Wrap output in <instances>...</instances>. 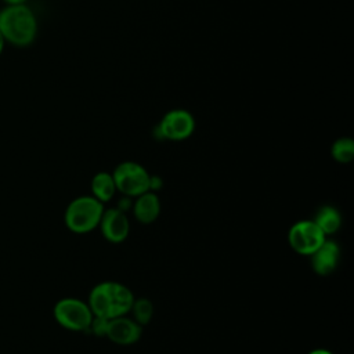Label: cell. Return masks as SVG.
Instances as JSON below:
<instances>
[{"mask_svg":"<svg viewBox=\"0 0 354 354\" xmlns=\"http://www.w3.org/2000/svg\"><path fill=\"white\" fill-rule=\"evenodd\" d=\"M313 221L319 227V230L325 235H330V234H335L340 228L342 216L336 207L326 205L317 210Z\"/></svg>","mask_w":354,"mask_h":354,"instance_id":"12","label":"cell"},{"mask_svg":"<svg viewBox=\"0 0 354 354\" xmlns=\"http://www.w3.org/2000/svg\"><path fill=\"white\" fill-rule=\"evenodd\" d=\"M91 192L93 196L102 203L111 201L116 192V185L112 174L106 171L97 173L91 180Z\"/></svg>","mask_w":354,"mask_h":354,"instance_id":"13","label":"cell"},{"mask_svg":"<svg viewBox=\"0 0 354 354\" xmlns=\"http://www.w3.org/2000/svg\"><path fill=\"white\" fill-rule=\"evenodd\" d=\"M7 3H10V6H12V4H22L25 0H6Z\"/></svg>","mask_w":354,"mask_h":354,"instance_id":"18","label":"cell"},{"mask_svg":"<svg viewBox=\"0 0 354 354\" xmlns=\"http://www.w3.org/2000/svg\"><path fill=\"white\" fill-rule=\"evenodd\" d=\"M104 205L94 196H79L65 210V224L76 234H86L98 227Z\"/></svg>","mask_w":354,"mask_h":354,"instance_id":"3","label":"cell"},{"mask_svg":"<svg viewBox=\"0 0 354 354\" xmlns=\"http://www.w3.org/2000/svg\"><path fill=\"white\" fill-rule=\"evenodd\" d=\"M98 225L104 238L112 243L123 242L127 238L130 230L129 218L119 207L104 210Z\"/></svg>","mask_w":354,"mask_h":354,"instance_id":"8","label":"cell"},{"mask_svg":"<svg viewBox=\"0 0 354 354\" xmlns=\"http://www.w3.org/2000/svg\"><path fill=\"white\" fill-rule=\"evenodd\" d=\"M195 127L194 118L189 112L183 111V109H176L170 111L163 116L158 126V133L160 137L173 140V141H180L184 138H188Z\"/></svg>","mask_w":354,"mask_h":354,"instance_id":"7","label":"cell"},{"mask_svg":"<svg viewBox=\"0 0 354 354\" xmlns=\"http://www.w3.org/2000/svg\"><path fill=\"white\" fill-rule=\"evenodd\" d=\"M108 321H109V319H106V318L94 315L87 330H91V332H93L94 335H97V336H105L106 326H108Z\"/></svg>","mask_w":354,"mask_h":354,"instance_id":"16","label":"cell"},{"mask_svg":"<svg viewBox=\"0 0 354 354\" xmlns=\"http://www.w3.org/2000/svg\"><path fill=\"white\" fill-rule=\"evenodd\" d=\"M142 332V326L137 324L133 318L124 315L112 318L108 321L105 336L116 344H133L136 343Z\"/></svg>","mask_w":354,"mask_h":354,"instance_id":"9","label":"cell"},{"mask_svg":"<svg viewBox=\"0 0 354 354\" xmlns=\"http://www.w3.org/2000/svg\"><path fill=\"white\" fill-rule=\"evenodd\" d=\"M0 32L12 44L26 46L36 35V19L24 4H12L0 11Z\"/></svg>","mask_w":354,"mask_h":354,"instance_id":"2","label":"cell"},{"mask_svg":"<svg viewBox=\"0 0 354 354\" xmlns=\"http://www.w3.org/2000/svg\"><path fill=\"white\" fill-rule=\"evenodd\" d=\"M332 156L339 163H348L354 158V142L348 137L339 138L332 145Z\"/></svg>","mask_w":354,"mask_h":354,"instance_id":"14","label":"cell"},{"mask_svg":"<svg viewBox=\"0 0 354 354\" xmlns=\"http://www.w3.org/2000/svg\"><path fill=\"white\" fill-rule=\"evenodd\" d=\"M130 311L133 313V319H134L137 324H140L141 326H144V325H147V324L151 321V318H152L153 306H152L151 300H148V299H144V297L137 299V300L134 299Z\"/></svg>","mask_w":354,"mask_h":354,"instance_id":"15","label":"cell"},{"mask_svg":"<svg viewBox=\"0 0 354 354\" xmlns=\"http://www.w3.org/2000/svg\"><path fill=\"white\" fill-rule=\"evenodd\" d=\"M311 256V267L318 275H329L332 274L340 259V249L333 241L325 239L324 243L310 254Z\"/></svg>","mask_w":354,"mask_h":354,"instance_id":"10","label":"cell"},{"mask_svg":"<svg viewBox=\"0 0 354 354\" xmlns=\"http://www.w3.org/2000/svg\"><path fill=\"white\" fill-rule=\"evenodd\" d=\"M326 239V235L319 230V227L313 220H301L295 223L289 232L288 241L290 248L303 256H310L314 253Z\"/></svg>","mask_w":354,"mask_h":354,"instance_id":"6","label":"cell"},{"mask_svg":"<svg viewBox=\"0 0 354 354\" xmlns=\"http://www.w3.org/2000/svg\"><path fill=\"white\" fill-rule=\"evenodd\" d=\"M93 317L94 315L88 304L79 299L65 297L57 301V304L54 306V318L62 328L69 330H87Z\"/></svg>","mask_w":354,"mask_h":354,"instance_id":"5","label":"cell"},{"mask_svg":"<svg viewBox=\"0 0 354 354\" xmlns=\"http://www.w3.org/2000/svg\"><path fill=\"white\" fill-rule=\"evenodd\" d=\"M308 354H333V353H330L329 350H325V348H315V350L310 351Z\"/></svg>","mask_w":354,"mask_h":354,"instance_id":"17","label":"cell"},{"mask_svg":"<svg viewBox=\"0 0 354 354\" xmlns=\"http://www.w3.org/2000/svg\"><path fill=\"white\" fill-rule=\"evenodd\" d=\"M134 296L131 290L119 282H101L88 295V307L93 315L112 319L130 313Z\"/></svg>","mask_w":354,"mask_h":354,"instance_id":"1","label":"cell"},{"mask_svg":"<svg viewBox=\"0 0 354 354\" xmlns=\"http://www.w3.org/2000/svg\"><path fill=\"white\" fill-rule=\"evenodd\" d=\"M136 198L137 199L133 203L134 217L142 224H149L155 221L160 213V201L158 195L155 192L147 191Z\"/></svg>","mask_w":354,"mask_h":354,"instance_id":"11","label":"cell"},{"mask_svg":"<svg viewBox=\"0 0 354 354\" xmlns=\"http://www.w3.org/2000/svg\"><path fill=\"white\" fill-rule=\"evenodd\" d=\"M3 46H4V37H3V35H1V32H0V54H1V51H3Z\"/></svg>","mask_w":354,"mask_h":354,"instance_id":"19","label":"cell"},{"mask_svg":"<svg viewBox=\"0 0 354 354\" xmlns=\"http://www.w3.org/2000/svg\"><path fill=\"white\" fill-rule=\"evenodd\" d=\"M116 191L124 196H138L151 189V176L136 162H123L112 173Z\"/></svg>","mask_w":354,"mask_h":354,"instance_id":"4","label":"cell"}]
</instances>
